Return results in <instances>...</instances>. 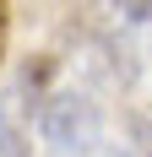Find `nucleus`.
<instances>
[{
	"mask_svg": "<svg viewBox=\"0 0 152 157\" xmlns=\"http://www.w3.org/2000/svg\"><path fill=\"white\" fill-rule=\"evenodd\" d=\"M6 38H11V6L0 0V65H6Z\"/></svg>",
	"mask_w": 152,
	"mask_h": 157,
	"instance_id": "3",
	"label": "nucleus"
},
{
	"mask_svg": "<svg viewBox=\"0 0 152 157\" xmlns=\"http://www.w3.org/2000/svg\"><path fill=\"white\" fill-rule=\"evenodd\" d=\"M0 157H33V103L27 87H0Z\"/></svg>",
	"mask_w": 152,
	"mask_h": 157,
	"instance_id": "2",
	"label": "nucleus"
},
{
	"mask_svg": "<svg viewBox=\"0 0 152 157\" xmlns=\"http://www.w3.org/2000/svg\"><path fill=\"white\" fill-rule=\"evenodd\" d=\"M38 130L54 152H71V157L76 152L92 157L103 146V114L87 92H49L44 109H38Z\"/></svg>",
	"mask_w": 152,
	"mask_h": 157,
	"instance_id": "1",
	"label": "nucleus"
}]
</instances>
